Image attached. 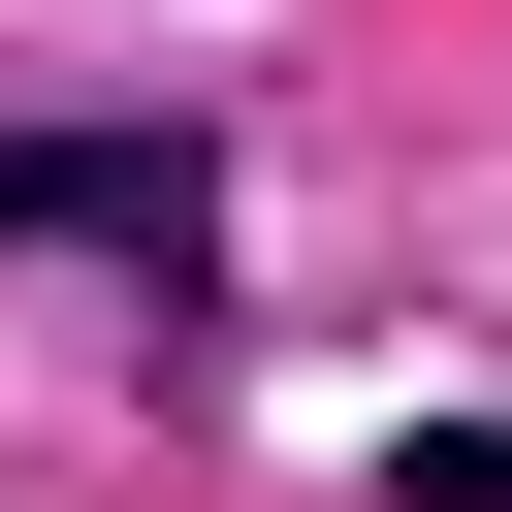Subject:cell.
Here are the masks:
<instances>
[{
	"label": "cell",
	"mask_w": 512,
	"mask_h": 512,
	"mask_svg": "<svg viewBox=\"0 0 512 512\" xmlns=\"http://www.w3.org/2000/svg\"><path fill=\"white\" fill-rule=\"evenodd\" d=\"M0 256H128V288H224V160H128V128H0Z\"/></svg>",
	"instance_id": "1"
},
{
	"label": "cell",
	"mask_w": 512,
	"mask_h": 512,
	"mask_svg": "<svg viewBox=\"0 0 512 512\" xmlns=\"http://www.w3.org/2000/svg\"><path fill=\"white\" fill-rule=\"evenodd\" d=\"M384 480H416V512H512V416H416Z\"/></svg>",
	"instance_id": "2"
}]
</instances>
